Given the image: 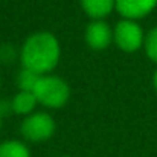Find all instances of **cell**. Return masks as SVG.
<instances>
[{"mask_svg": "<svg viewBox=\"0 0 157 157\" xmlns=\"http://www.w3.org/2000/svg\"><path fill=\"white\" fill-rule=\"evenodd\" d=\"M0 86H2V78H0Z\"/></svg>", "mask_w": 157, "mask_h": 157, "instance_id": "obj_17", "label": "cell"}, {"mask_svg": "<svg viewBox=\"0 0 157 157\" xmlns=\"http://www.w3.org/2000/svg\"><path fill=\"white\" fill-rule=\"evenodd\" d=\"M61 157H72V156H61Z\"/></svg>", "mask_w": 157, "mask_h": 157, "instance_id": "obj_16", "label": "cell"}, {"mask_svg": "<svg viewBox=\"0 0 157 157\" xmlns=\"http://www.w3.org/2000/svg\"><path fill=\"white\" fill-rule=\"evenodd\" d=\"M40 78H41V75H38L37 72L21 67V70L17 75V86L21 92H34Z\"/></svg>", "mask_w": 157, "mask_h": 157, "instance_id": "obj_10", "label": "cell"}, {"mask_svg": "<svg viewBox=\"0 0 157 157\" xmlns=\"http://www.w3.org/2000/svg\"><path fill=\"white\" fill-rule=\"evenodd\" d=\"M147 56L157 64V26L153 28L147 35H145V43H144Z\"/></svg>", "mask_w": 157, "mask_h": 157, "instance_id": "obj_11", "label": "cell"}, {"mask_svg": "<svg viewBox=\"0 0 157 157\" xmlns=\"http://www.w3.org/2000/svg\"><path fill=\"white\" fill-rule=\"evenodd\" d=\"M59 41L51 32H35L26 38L20 49V61L25 69L38 75L51 73L59 61Z\"/></svg>", "mask_w": 157, "mask_h": 157, "instance_id": "obj_1", "label": "cell"}, {"mask_svg": "<svg viewBox=\"0 0 157 157\" xmlns=\"http://www.w3.org/2000/svg\"><path fill=\"white\" fill-rule=\"evenodd\" d=\"M34 95L38 104L48 108H61L63 105L67 104L70 98V87L59 76L41 75L34 89Z\"/></svg>", "mask_w": 157, "mask_h": 157, "instance_id": "obj_2", "label": "cell"}, {"mask_svg": "<svg viewBox=\"0 0 157 157\" xmlns=\"http://www.w3.org/2000/svg\"><path fill=\"white\" fill-rule=\"evenodd\" d=\"M0 128H2V114H0Z\"/></svg>", "mask_w": 157, "mask_h": 157, "instance_id": "obj_15", "label": "cell"}, {"mask_svg": "<svg viewBox=\"0 0 157 157\" xmlns=\"http://www.w3.org/2000/svg\"><path fill=\"white\" fill-rule=\"evenodd\" d=\"M84 37L93 51H104L113 41V31L104 20H93L87 25Z\"/></svg>", "mask_w": 157, "mask_h": 157, "instance_id": "obj_5", "label": "cell"}, {"mask_svg": "<svg viewBox=\"0 0 157 157\" xmlns=\"http://www.w3.org/2000/svg\"><path fill=\"white\" fill-rule=\"evenodd\" d=\"M153 84H154V89H156V92H157V70L154 72V76H153Z\"/></svg>", "mask_w": 157, "mask_h": 157, "instance_id": "obj_14", "label": "cell"}, {"mask_svg": "<svg viewBox=\"0 0 157 157\" xmlns=\"http://www.w3.org/2000/svg\"><path fill=\"white\" fill-rule=\"evenodd\" d=\"M55 128H56L55 121L49 113L34 111L23 119L20 125V133L28 142L40 144L52 137Z\"/></svg>", "mask_w": 157, "mask_h": 157, "instance_id": "obj_3", "label": "cell"}, {"mask_svg": "<svg viewBox=\"0 0 157 157\" xmlns=\"http://www.w3.org/2000/svg\"><path fill=\"white\" fill-rule=\"evenodd\" d=\"M157 0H116L114 9L127 20H139L154 11Z\"/></svg>", "mask_w": 157, "mask_h": 157, "instance_id": "obj_6", "label": "cell"}, {"mask_svg": "<svg viewBox=\"0 0 157 157\" xmlns=\"http://www.w3.org/2000/svg\"><path fill=\"white\" fill-rule=\"evenodd\" d=\"M113 41L127 53L139 51L145 43V34L136 20H121L113 29Z\"/></svg>", "mask_w": 157, "mask_h": 157, "instance_id": "obj_4", "label": "cell"}, {"mask_svg": "<svg viewBox=\"0 0 157 157\" xmlns=\"http://www.w3.org/2000/svg\"><path fill=\"white\" fill-rule=\"evenodd\" d=\"M11 113H14L12 99H2L0 101V114H2V117H5V116H8Z\"/></svg>", "mask_w": 157, "mask_h": 157, "instance_id": "obj_13", "label": "cell"}, {"mask_svg": "<svg viewBox=\"0 0 157 157\" xmlns=\"http://www.w3.org/2000/svg\"><path fill=\"white\" fill-rule=\"evenodd\" d=\"M0 157H31V151L21 140H5L0 144Z\"/></svg>", "mask_w": 157, "mask_h": 157, "instance_id": "obj_9", "label": "cell"}, {"mask_svg": "<svg viewBox=\"0 0 157 157\" xmlns=\"http://www.w3.org/2000/svg\"><path fill=\"white\" fill-rule=\"evenodd\" d=\"M37 105H38V101H37L34 92H21V90H20V92L12 98L14 113L21 114V116H28V114L34 113Z\"/></svg>", "mask_w": 157, "mask_h": 157, "instance_id": "obj_8", "label": "cell"}, {"mask_svg": "<svg viewBox=\"0 0 157 157\" xmlns=\"http://www.w3.org/2000/svg\"><path fill=\"white\" fill-rule=\"evenodd\" d=\"M14 56H15V52L11 46H2L0 48V61L3 64H9Z\"/></svg>", "mask_w": 157, "mask_h": 157, "instance_id": "obj_12", "label": "cell"}, {"mask_svg": "<svg viewBox=\"0 0 157 157\" xmlns=\"http://www.w3.org/2000/svg\"><path fill=\"white\" fill-rule=\"evenodd\" d=\"M84 12L93 20H102L114 9L116 0H79Z\"/></svg>", "mask_w": 157, "mask_h": 157, "instance_id": "obj_7", "label": "cell"}]
</instances>
